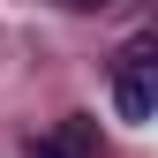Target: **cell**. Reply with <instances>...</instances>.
<instances>
[{
  "instance_id": "obj_2",
  "label": "cell",
  "mask_w": 158,
  "mask_h": 158,
  "mask_svg": "<svg viewBox=\"0 0 158 158\" xmlns=\"http://www.w3.org/2000/svg\"><path fill=\"white\" fill-rule=\"evenodd\" d=\"M23 158H98V121L90 113H68V121H53L45 135H30Z\"/></svg>"
},
{
  "instance_id": "obj_1",
  "label": "cell",
  "mask_w": 158,
  "mask_h": 158,
  "mask_svg": "<svg viewBox=\"0 0 158 158\" xmlns=\"http://www.w3.org/2000/svg\"><path fill=\"white\" fill-rule=\"evenodd\" d=\"M113 113L128 128H143L158 113V53H151V38H135L121 60H113Z\"/></svg>"
},
{
  "instance_id": "obj_3",
  "label": "cell",
  "mask_w": 158,
  "mask_h": 158,
  "mask_svg": "<svg viewBox=\"0 0 158 158\" xmlns=\"http://www.w3.org/2000/svg\"><path fill=\"white\" fill-rule=\"evenodd\" d=\"M60 8H75V15H90V8H113V0H60Z\"/></svg>"
}]
</instances>
